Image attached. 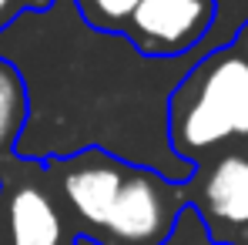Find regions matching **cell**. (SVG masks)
Returning a JSON list of instances; mask_svg holds the SVG:
<instances>
[{
  "label": "cell",
  "instance_id": "8992f818",
  "mask_svg": "<svg viewBox=\"0 0 248 245\" xmlns=\"http://www.w3.org/2000/svg\"><path fill=\"white\" fill-rule=\"evenodd\" d=\"M218 0H141L127 24L124 41L151 61L185 57L208 41Z\"/></svg>",
  "mask_w": 248,
  "mask_h": 245
},
{
  "label": "cell",
  "instance_id": "3957f363",
  "mask_svg": "<svg viewBox=\"0 0 248 245\" xmlns=\"http://www.w3.org/2000/svg\"><path fill=\"white\" fill-rule=\"evenodd\" d=\"M185 205V181H171L148 164H131L97 235V245H165Z\"/></svg>",
  "mask_w": 248,
  "mask_h": 245
},
{
  "label": "cell",
  "instance_id": "ba28073f",
  "mask_svg": "<svg viewBox=\"0 0 248 245\" xmlns=\"http://www.w3.org/2000/svg\"><path fill=\"white\" fill-rule=\"evenodd\" d=\"M141 0H71L74 14L101 34H121V27L127 24L131 10Z\"/></svg>",
  "mask_w": 248,
  "mask_h": 245
},
{
  "label": "cell",
  "instance_id": "52a82bcc",
  "mask_svg": "<svg viewBox=\"0 0 248 245\" xmlns=\"http://www.w3.org/2000/svg\"><path fill=\"white\" fill-rule=\"evenodd\" d=\"M27 84L20 71L0 57V168L17 158V141L27 124Z\"/></svg>",
  "mask_w": 248,
  "mask_h": 245
},
{
  "label": "cell",
  "instance_id": "5b68a950",
  "mask_svg": "<svg viewBox=\"0 0 248 245\" xmlns=\"http://www.w3.org/2000/svg\"><path fill=\"white\" fill-rule=\"evenodd\" d=\"M188 205L202 218L211 245H248V155L225 151L195 164L185 181Z\"/></svg>",
  "mask_w": 248,
  "mask_h": 245
},
{
  "label": "cell",
  "instance_id": "277c9868",
  "mask_svg": "<svg viewBox=\"0 0 248 245\" xmlns=\"http://www.w3.org/2000/svg\"><path fill=\"white\" fill-rule=\"evenodd\" d=\"M127 168L131 162H124L104 148H81V151L44 162L47 181L57 192L64 212L71 215L74 232L94 242L108 222V212L114 205V195L121 188Z\"/></svg>",
  "mask_w": 248,
  "mask_h": 245
},
{
  "label": "cell",
  "instance_id": "9c48e42d",
  "mask_svg": "<svg viewBox=\"0 0 248 245\" xmlns=\"http://www.w3.org/2000/svg\"><path fill=\"white\" fill-rule=\"evenodd\" d=\"M74 245H97V242L78 235ZM165 245H211L205 225H202V218L195 215V208H191V205H185V212H181V218H178V225H174V232H171V239H168Z\"/></svg>",
  "mask_w": 248,
  "mask_h": 245
},
{
  "label": "cell",
  "instance_id": "6da1fadb",
  "mask_svg": "<svg viewBox=\"0 0 248 245\" xmlns=\"http://www.w3.org/2000/svg\"><path fill=\"white\" fill-rule=\"evenodd\" d=\"M168 148L188 164L248 138V61L235 44L205 50L168 94Z\"/></svg>",
  "mask_w": 248,
  "mask_h": 245
},
{
  "label": "cell",
  "instance_id": "7a4b0ae2",
  "mask_svg": "<svg viewBox=\"0 0 248 245\" xmlns=\"http://www.w3.org/2000/svg\"><path fill=\"white\" fill-rule=\"evenodd\" d=\"M71 215L47 181L44 162L10 158L0 168V242L3 245H74Z\"/></svg>",
  "mask_w": 248,
  "mask_h": 245
},
{
  "label": "cell",
  "instance_id": "8fae6325",
  "mask_svg": "<svg viewBox=\"0 0 248 245\" xmlns=\"http://www.w3.org/2000/svg\"><path fill=\"white\" fill-rule=\"evenodd\" d=\"M235 47H238V50H242V57H245L248 61V24H242V31H238V34H235Z\"/></svg>",
  "mask_w": 248,
  "mask_h": 245
},
{
  "label": "cell",
  "instance_id": "30bf717a",
  "mask_svg": "<svg viewBox=\"0 0 248 245\" xmlns=\"http://www.w3.org/2000/svg\"><path fill=\"white\" fill-rule=\"evenodd\" d=\"M54 0H0V31L20 20L24 14H44Z\"/></svg>",
  "mask_w": 248,
  "mask_h": 245
}]
</instances>
